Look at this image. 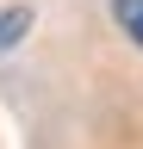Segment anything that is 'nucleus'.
I'll list each match as a JSON object with an SVG mask.
<instances>
[{"label":"nucleus","mask_w":143,"mask_h":149,"mask_svg":"<svg viewBox=\"0 0 143 149\" xmlns=\"http://www.w3.org/2000/svg\"><path fill=\"white\" fill-rule=\"evenodd\" d=\"M112 19H118V31L143 50V0H112Z\"/></svg>","instance_id":"obj_1"},{"label":"nucleus","mask_w":143,"mask_h":149,"mask_svg":"<svg viewBox=\"0 0 143 149\" xmlns=\"http://www.w3.org/2000/svg\"><path fill=\"white\" fill-rule=\"evenodd\" d=\"M25 31H31V6H6L0 13V50H13Z\"/></svg>","instance_id":"obj_2"}]
</instances>
